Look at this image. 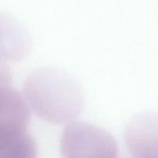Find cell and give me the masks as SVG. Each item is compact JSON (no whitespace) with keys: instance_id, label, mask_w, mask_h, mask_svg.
<instances>
[{"instance_id":"6da1fadb","label":"cell","mask_w":158,"mask_h":158,"mask_svg":"<svg viewBox=\"0 0 158 158\" xmlns=\"http://www.w3.org/2000/svg\"><path fill=\"white\" fill-rule=\"evenodd\" d=\"M23 95L34 114L56 124L73 122L84 106L79 83L57 68L43 67L31 73L25 80Z\"/></svg>"},{"instance_id":"7a4b0ae2","label":"cell","mask_w":158,"mask_h":158,"mask_svg":"<svg viewBox=\"0 0 158 158\" xmlns=\"http://www.w3.org/2000/svg\"><path fill=\"white\" fill-rule=\"evenodd\" d=\"M63 158H118L114 137L103 128L83 122L68 123L62 133Z\"/></svg>"},{"instance_id":"3957f363","label":"cell","mask_w":158,"mask_h":158,"mask_svg":"<svg viewBox=\"0 0 158 158\" xmlns=\"http://www.w3.org/2000/svg\"><path fill=\"white\" fill-rule=\"evenodd\" d=\"M0 78V148L28 132L29 107L23 96Z\"/></svg>"},{"instance_id":"277c9868","label":"cell","mask_w":158,"mask_h":158,"mask_svg":"<svg viewBox=\"0 0 158 158\" xmlns=\"http://www.w3.org/2000/svg\"><path fill=\"white\" fill-rule=\"evenodd\" d=\"M124 140L135 158H158V114L143 113L127 126Z\"/></svg>"},{"instance_id":"5b68a950","label":"cell","mask_w":158,"mask_h":158,"mask_svg":"<svg viewBox=\"0 0 158 158\" xmlns=\"http://www.w3.org/2000/svg\"><path fill=\"white\" fill-rule=\"evenodd\" d=\"M32 40L26 29L15 19L0 13V62H16L30 52Z\"/></svg>"},{"instance_id":"8992f818","label":"cell","mask_w":158,"mask_h":158,"mask_svg":"<svg viewBox=\"0 0 158 158\" xmlns=\"http://www.w3.org/2000/svg\"><path fill=\"white\" fill-rule=\"evenodd\" d=\"M0 63H1V62H0Z\"/></svg>"}]
</instances>
